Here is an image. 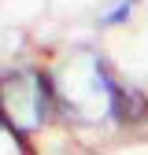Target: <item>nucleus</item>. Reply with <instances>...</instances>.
<instances>
[{"mask_svg": "<svg viewBox=\"0 0 148 155\" xmlns=\"http://www.w3.org/2000/svg\"><path fill=\"white\" fill-rule=\"evenodd\" d=\"M130 8H133V0H122V4L111 11V15H104V22H122V18L130 15Z\"/></svg>", "mask_w": 148, "mask_h": 155, "instance_id": "f257e3e1", "label": "nucleus"}]
</instances>
